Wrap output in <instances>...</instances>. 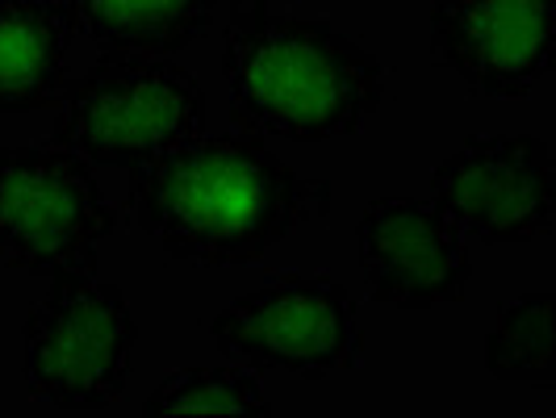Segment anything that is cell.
<instances>
[{
    "label": "cell",
    "instance_id": "cell-1",
    "mask_svg": "<svg viewBox=\"0 0 556 418\" xmlns=\"http://www.w3.org/2000/svg\"><path fill=\"white\" fill-rule=\"evenodd\" d=\"M126 210L172 259L248 268L293 230L331 214V185L309 180L260 135H197L130 172Z\"/></svg>",
    "mask_w": 556,
    "mask_h": 418
},
{
    "label": "cell",
    "instance_id": "cell-2",
    "mask_svg": "<svg viewBox=\"0 0 556 418\" xmlns=\"http://www.w3.org/2000/svg\"><path fill=\"white\" fill-rule=\"evenodd\" d=\"M223 84L230 122L260 139H348L386 105V63L356 34L277 0H230Z\"/></svg>",
    "mask_w": 556,
    "mask_h": 418
},
{
    "label": "cell",
    "instance_id": "cell-3",
    "mask_svg": "<svg viewBox=\"0 0 556 418\" xmlns=\"http://www.w3.org/2000/svg\"><path fill=\"white\" fill-rule=\"evenodd\" d=\"M205 130V88L167 55H101L67 80L55 142L101 167H135Z\"/></svg>",
    "mask_w": 556,
    "mask_h": 418
},
{
    "label": "cell",
    "instance_id": "cell-4",
    "mask_svg": "<svg viewBox=\"0 0 556 418\" xmlns=\"http://www.w3.org/2000/svg\"><path fill=\"white\" fill-rule=\"evenodd\" d=\"M26 390L63 415H92L117 402L135 372L139 322L130 297L97 273H59L29 306Z\"/></svg>",
    "mask_w": 556,
    "mask_h": 418
},
{
    "label": "cell",
    "instance_id": "cell-5",
    "mask_svg": "<svg viewBox=\"0 0 556 418\" xmlns=\"http://www.w3.org/2000/svg\"><path fill=\"white\" fill-rule=\"evenodd\" d=\"M117 230V210L92 164L59 147H0V264L29 277L97 273V248Z\"/></svg>",
    "mask_w": 556,
    "mask_h": 418
},
{
    "label": "cell",
    "instance_id": "cell-6",
    "mask_svg": "<svg viewBox=\"0 0 556 418\" xmlns=\"http://www.w3.org/2000/svg\"><path fill=\"white\" fill-rule=\"evenodd\" d=\"M210 339L226 360L302 381H323L364 360L361 302L327 273H277L239 293L210 318Z\"/></svg>",
    "mask_w": 556,
    "mask_h": 418
},
{
    "label": "cell",
    "instance_id": "cell-7",
    "mask_svg": "<svg viewBox=\"0 0 556 418\" xmlns=\"http://www.w3.org/2000/svg\"><path fill=\"white\" fill-rule=\"evenodd\" d=\"M431 201L485 248H519L553 230L556 167L540 135H469L431 172Z\"/></svg>",
    "mask_w": 556,
    "mask_h": 418
},
{
    "label": "cell",
    "instance_id": "cell-8",
    "mask_svg": "<svg viewBox=\"0 0 556 418\" xmlns=\"http://www.w3.org/2000/svg\"><path fill=\"white\" fill-rule=\"evenodd\" d=\"M361 277L372 302L393 309H440L469 297V235L431 197H372L356 226Z\"/></svg>",
    "mask_w": 556,
    "mask_h": 418
},
{
    "label": "cell",
    "instance_id": "cell-9",
    "mask_svg": "<svg viewBox=\"0 0 556 418\" xmlns=\"http://www.w3.org/2000/svg\"><path fill=\"white\" fill-rule=\"evenodd\" d=\"M427 47L469 92L519 101L553 76L556 0H435Z\"/></svg>",
    "mask_w": 556,
    "mask_h": 418
},
{
    "label": "cell",
    "instance_id": "cell-10",
    "mask_svg": "<svg viewBox=\"0 0 556 418\" xmlns=\"http://www.w3.org/2000/svg\"><path fill=\"white\" fill-rule=\"evenodd\" d=\"M72 38L63 0H0V113L59 110Z\"/></svg>",
    "mask_w": 556,
    "mask_h": 418
},
{
    "label": "cell",
    "instance_id": "cell-11",
    "mask_svg": "<svg viewBox=\"0 0 556 418\" xmlns=\"http://www.w3.org/2000/svg\"><path fill=\"white\" fill-rule=\"evenodd\" d=\"M101 55H180L214 26L218 0H63Z\"/></svg>",
    "mask_w": 556,
    "mask_h": 418
},
{
    "label": "cell",
    "instance_id": "cell-12",
    "mask_svg": "<svg viewBox=\"0 0 556 418\" xmlns=\"http://www.w3.org/2000/svg\"><path fill=\"white\" fill-rule=\"evenodd\" d=\"M485 372L510 385H556L553 293H519L498 306L494 331L485 334Z\"/></svg>",
    "mask_w": 556,
    "mask_h": 418
},
{
    "label": "cell",
    "instance_id": "cell-13",
    "mask_svg": "<svg viewBox=\"0 0 556 418\" xmlns=\"http://www.w3.org/2000/svg\"><path fill=\"white\" fill-rule=\"evenodd\" d=\"M185 415H273V402L248 364H193L160 381L142 402V418Z\"/></svg>",
    "mask_w": 556,
    "mask_h": 418
}]
</instances>
